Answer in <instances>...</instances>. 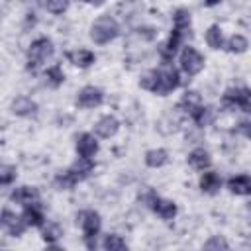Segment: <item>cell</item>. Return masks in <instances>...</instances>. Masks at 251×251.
I'll return each instance as SVG.
<instances>
[{
    "instance_id": "7402d4cb",
    "label": "cell",
    "mask_w": 251,
    "mask_h": 251,
    "mask_svg": "<svg viewBox=\"0 0 251 251\" xmlns=\"http://www.w3.org/2000/svg\"><path fill=\"white\" fill-rule=\"evenodd\" d=\"M190 118H192V122H194L196 126L206 127V126H210V124L216 120V112H214V108L202 104L200 108H196V110L190 114Z\"/></svg>"
},
{
    "instance_id": "9a60e30c",
    "label": "cell",
    "mask_w": 251,
    "mask_h": 251,
    "mask_svg": "<svg viewBox=\"0 0 251 251\" xmlns=\"http://www.w3.org/2000/svg\"><path fill=\"white\" fill-rule=\"evenodd\" d=\"M151 210H153L159 218H163V220H173V218L176 216V204H175L173 200H167V198H161V196H157V198L153 200Z\"/></svg>"
},
{
    "instance_id": "74e56055",
    "label": "cell",
    "mask_w": 251,
    "mask_h": 251,
    "mask_svg": "<svg viewBox=\"0 0 251 251\" xmlns=\"http://www.w3.org/2000/svg\"><path fill=\"white\" fill-rule=\"evenodd\" d=\"M86 2H88V4H92V6H102L106 0H86Z\"/></svg>"
},
{
    "instance_id": "7a4b0ae2",
    "label": "cell",
    "mask_w": 251,
    "mask_h": 251,
    "mask_svg": "<svg viewBox=\"0 0 251 251\" xmlns=\"http://www.w3.org/2000/svg\"><path fill=\"white\" fill-rule=\"evenodd\" d=\"M76 226L82 229V237H84V243L88 249H96V237L100 233V227H102V220H100V214L94 212V210H82L76 214Z\"/></svg>"
},
{
    "instance_id": "ba28073f",
    "label": "cell",
    "mask_w": 251,
    "mask_h": 251,
    "mask_svg": "<svg viewBox=\"0 0 251 251\" xmlns=\"http://www.w3.org/2000/svg\"><path fill=\"white\" fill-rule=\"evenodd\" d=\"M10 200L20 204V206H33V204H39V190L35 186H18L12 190L10 194Z\"/></svg>"
},
{
    "instance_id": "603a6c76",
    "label": "cell",
    "mask_w": 251,
    "mask_h": 251,
    "mask_svg": "<svg viewBox=\"0 0 251 251\" xmlns=\"http://www.w3.org/2000/svg\"><path fill=\"white\" fill-rule=\"evenodd\" d=\"M71 169H73V173L78 176V180H84V178H88V176L92 175V171H94V161H92V157H78V159L71 165Z\"/></svg>"
},
{
    "instance_id": "2e32d148",
    "label": "cell",
    "mask_w": 251,
    "mask_h": 251,
    "mask_svg": "<svg viewBox=\"0 0 251 251\" xmlns=\"http://www.w3.org/2000/svg\"><path fill=\"white\" fill-rule=\"evenodd\" d=\"M67 57H69V61H71L75 67H78V69H88V67H92L94 61H96V55H94L90 49H75V51L67 53Z\"/></svg>"
},
{
    "instance_id": "f1b7e54d",
    "label": "cell",
    "mask_w": 251,
    "mask_h": 251,
    "mask_svg": "<svg viewBox=\"0 0 251 251\" xmlns=\"http://www.w3.org/2000/svg\"><path fill=\"white\" fill-rule=\"evenodd\" d=\"M102 247H104L106 251H124V249H127V243L122 239V235H118V233H108V235H104Z\"/></svg>"
},
{
    "instance_id": "d4e9b609",
    "label": "cell",
    "mask_w": 251,
    "mask_h": 251,
    "mask_svg": "<svg viewBox=\"0 0 251 251\" xmlns=\"http://www.w3.org/2000/svg\"><path fill=\"white\" fill-rule=\"evenodd\" d=\"M167 161H169L167 149L157 147V149H149V151L145 153V165L151 167V169H159V167L167 165Z\"/></svg>"
},
{
    "instance_id": "44dd1931",
    "label": "cell",
    "mask_w": 251,
    "mask_h": 251,
    "mask_svg": "<svg viewBox=\"0 0 251 251\" xmlns=\"http://www.w3.org/2000/svg\"><path fill=\"white\" fill-rule=\"evenodd\" d=\"M78 176L73 173V169L69 167L67 171H59L53 178V184L57 186V190H71L75 184H78Z\"/></svg>"
},
{
    "instance_id": "277c9868",
    "label": "cell",
    "mask_w": 251,
    "mask_h": 251,
    "mask_svg": "<svg viewBox=\"0 0 251 251\" xmlns=\"http://www.w3.org/2000/svg\"><path fill=\"white\" fill-rule=\"evenodd\" d=\"M178 63H180V71H182L184 75L194 76V75H198V73L204 69L206 59H204V55H202V53H200L196 47L186 45V47L180 51Z\"/></svg>"
},
{
    "instance_id": "ffe728a7",
    "label": "cell",
    "mask_w": 251,
    "mask_h": 251,
    "mask_svg": "<svg viewBox=\"0 0 251 251\" xmlns=\"http://www.w3.org/2000/svg\"><path fill=\"white\" fill-rule=\"evenodd\" d=\"M204 102H202V96L196 92V90H186L184 94H182V98H180V102H178V110H182V112H186L188 116L196 110V108H200Z\"/></svg>"
},
{
    "instance_id": "e575fe53",
    "label": "cell",
    "mask_w": 251,
    "mask_h": 251,
    "mask_svg": "<svg viewBox=\"0 0 251 251\" xmlns=\"http://www.w3.org/2000/svg\"><path fill=\"white\" fill-rule=\"evenodd\" d=\"M227 247H229V243L224 237H220V235H212L204 243V249H227Z\"/></svg>"
},
{
    "instance_id": "f35d334b",
    "label": "cell",
    "mask_w": 251,
    "mask_h": 251,
    "mask_svg": "<svg viewBox=\"0 0 251 251\" xmlns=\"http://www.w3.org/2000/svg\"><path fill=\"white\" fill-rule=\"evenodd\" d=\"M202 2H204L206 6H216V4H220L222 0H202Z\"/></svg>"
},
{
    "instance_id": "d6986e66",
    "label": "cell",
    "mask_w": 251,
    "mask_h": 251,
    "mask_svg": "<svg viewBox=\"0 0 251 251\" xmlns=\"http://www.w3.org/2000/svg\"><path fill=\"white\" fill-rule=\"evenodd\" d=\"M204 39H206L208 47H212V49H216V51L226 47V37H224V31H222V27H220L218 24H212V25L206 29Z\"/></svg>"
},
{
    "instance_id": "f546056e",
    "label": "cell",
    "mask_w": 251,
    "mask_h": 251,
    "mask_svg": "<svg viewBox=\"0 0 251 251\" xmlns=\"http://www.w3.org/2000/svg\"><path fill=\"white\" fill-rule=\"evenodd\" d=\"M157 76H159V71L157 69H151V71H145L139 78V86L143 90H149V92H155V86H157Z\"/></svg>"
},
{
    "instance_id": "83f0119b",
    "label": "cell",
    "mask_w": 251,
    "mask_h": 251,
    "mask_svg": "<svg viewBox=\"0 0 251 251\" xmlns=\"http://www.w3.org/2000/svg\"><path fill=\"white\" fill-rule=\"evenodd\" d=\"M190 24H192V18H190V12L186 8L175 10V14H173V27H176V29H180V31L186 33V29L190 27Z\"/></svg>"
},
{
    "instance_id": "60d3db41",
    "label": "cell",
    "mask_w": 251,
    "mask_h": 251,
    "mask_svg": "<svg viewBox=\"0 0 251 251\" xmlns=\"http://www.w3.org/2000/svg\"><path fill=\"white\" fill-rule=\"evenodd\" d=\"M76 2H86V0H76Z\"/></svg>"
},
{
    "instance_id": "6da1fadb",
    "label": "cell",
    "mask_w": 251,
    "mask_h": 251,
    "mask_svg": "<svg viewBox=\"0 0 251 251\" xmlns=\"http://www.w3.org/2000/svg\"><path fill=\"white\" fill-rule=\"evenodd\" d=\"M120 35V24L112 16H100L90 25V39L96 45H106Z\"/></svg>"
},
{
    "instance_id": "8d00e7d4",
    "label": "cell",
    "mask_w": 251,
    "mask_h": 251,
    "mask_svg": "<svg viewBox=\"0 0 251 251\" xmlns=\"http://www.w3.org/2000/svg\"><path fill=\"white\" fill-rule=\"evenodd\" d=\"M237 131H239L243 137L251 139V122H241V124L237 126Z\"/></svg>"
},
{
    "instance_id": "4dcf8cb0",
    "label": "cell",
    "mask_w": 251,
    "mask_h": 251,
    "mask_svg": "<svg viewBox=\"0 0 251 251\" xmlns=\"http://www.w3.org/2000/svg\"><path fill=\"white\" fill-rule=\"evenodd\" d=\"M137 10H141V6H139V2L137 0H122L118 6H116V12H122V16L126 18H131Z\"/></svg>"
},
{
    "instance_id": "ab89813d",
    "label": "cell",
    "mask_w": 251,
    "mask_h": 251,
    "mask_svg": "<svg viewBox=\"0 0 251 251\" xmlns=\"http://www.w3.org/2000/svg\"><path fill=\"white\" fill-rule=\"evenodd\" d=\"M47 2H49V0H35L37 6H47Z\"/></svg>"
},
{
    "instance_id": "b9f144b4",
    "label": "cell",
    "mask_w": 251,
    "mask_h": 251,
    "mask_svg": "<svg viewBox=\"0 0 251 251\" xmlns=\"http://www.w3.org/2000/svg\"><path fill=\"white\" fill-rule=\"evenodd\" d=\"M249 212H251V202H249Z\"/></svg>"
},
{
    "instance_id": "1f68e13d",
    "label": "cell",
    "mask_w": 251,
    "mask_h": 251,
    "mask_svg": "<svg viewBox=\"0 0 251 251\" xmlns=\"http://www.w3.org/2000/svg\"><path fill=\"white\" fill-rule=\"evenodd\" d=\"M16 167L14 165H2L0 167V184L2 186H10L16 180Z\"/></svg>"
},
{
    "instance_id": "4fadbf2b",
    "label": "cell",
    "mask_w": 251,
    "mask_h": 251,
    "mask_svg": "<svg viewBox=\"0 0 251 251\" xmlns=\"http://www.w3.org/2000/svg\"><path fill=\"white\" fill-rule=\"evenodd\" d=\"M227 190L237 196H249L251 194V176L249 175H237L227 178Z\"/></svg>"
},
{
    "instance_id": "cb8c5ba5",
    "label": "cell",
    "mask_w": 251,
    "mask_h": 251,
    "mask_svg": "<svg viewBox=\"0 0 251 251\" xmlns=\"http://www.w3.org/2000/svg\"><path fill=\"white\" fill-rule=\"evenodd\" d=\"M43 78H45V84L49 88H59L65 82V73L59 65H51L43 71Z\"/></svg>"
},
{
    "instance_id": "d590c367",
    "label": "cell",
    "mask_w": 251,
    "mask_h": 251,
    "mask_svg": "<svg viewBox=\"0 0 251 251\" xmlns=\"http://www.w3.org/2000/svg\"><path fill=\"white\" fill-rule=\"evenodd\" d=\"M135 31H137V37H139V39H145V41H151V39H155V35H157L155 27H151V25H143V27H137Z\"/></svg>"
},
{
    "instance_id": "5b68a950",
    "label": "cell",
    "mask_w": 251,
    "mask_h": 251,
    "mask_svg": "<svg viewBox=\"0 0 251 251\" xmlns=\"http://www.w3.org/2000/svg\"><path fill=\"white\" fill-rule=\"evenodd\" d=\"M178 84H180V75H178V71H176L171 63H165V65L159 69L155 94L167 96V94H171L175 88H178Z\"/></svg>"
},
{
    "instance_id": "30bf717a",
    "label": "cell",
    "mask_w": 251,
    "mask_h": 251,
    "mask_svg": "<svg viewBox=\"0 0 251 251\" xmlns=\"http://www.w3.org/2000/svg\"><path fill=\"white\" fill-rule=\"evenodd\" d=\"M118 129H120V122H118V118L112 116V114L102 116V118L94 124V133H96L98 137H102V139L114 137V135L118 133Z\"/></svg>"
},
{
    "instance_id": "e0dca14e",
    "label": "cell",
    "mask_w": 251,
    "mask_h": 251,
    "mask_svg": "<svg viewBox=\"0 0 251 251\" xmlns=\"http://www.w3.org/2000/svg\"><path fill=\"white\" fill-rule=\"evenodd\" d=\"M22 218H24L27 227H43L45 226V216H43V210L39 208V204L25 206Z\"/></svg>"
},
{
    "instance_id": "836d02e7",
    "label": "cell",
    "mask_w": 251,
    "mask_h": 251,
    "mask_svg": "<svg viewBox=\"0 0 251 251\" xmlns=\"http://www.w3.org/2000/svg\"><path fill=\"white\" fill-rule=\"evenodd\" d=\"M237 108L245 114H251V90L249 88H241V96L237 102Z\"/></svg>"
},
{
    "instance_id": "3957f363",
    "label": "cell",
    "mask_w": 251,
    "mask_h": 251,
    "mask_svg": "<svg viewBox=\"0 0 251 251\" xmlns=\"http://www.w3.org/2000/svg\"><path fill=\"white\" fill-rule=\"evenodd\" d=\"M53 41L49 37H37L31 41V45L27 47V71L35 73L47 59L53 57Z\"/></svg>"
},
{
    "instance_id": "d6a6232c",
    "label": "cell",
    "mask_w": 251,
    "mask_h": 251,
    "mask_svg": "<svg viewBox=\"0 0 251 251\" xmlns=\"http://www.w3.org/2000/svg\"><path fill=\"white\" fill-rule=\"evenodd\" d=\"M69 2H71V0H49L45 8H47L51 14H57V16H59V14H65V12H67Z\"/></svg>"
},
{
    "instance_id": "7c38bea8",
    "label": "cell",
    "mask_w": 251,
    "mask_h": 251,
    "mask_svg": "<svg viewBox=\"0 0 251 251\" xmlns=\"http://www.w3.org/2000/svg\"><path fill=\"white\" fill-rule=\"evenodd\" d=\"M10 110H12L14 116L27 118V116H33L37 112V104L29 96H16L12 100V104H10Z\"/></svg>"
},
{
    "instance_id": "5bb4252c",
    "label": "cell",
    "mask_w": 251,
    "mask_h": 251,
    "mask_svg": "<svg viewBox=\"0 0 251 251\" xmlns=\"http://www.w3.org/2000/svg\"><path fill=\"white\" fill-rule=\"evenodd\" d=\"M186 161H188V165H190L192 169H196V171H206V169L212 165L210 153H208L204 147H196V149H192V151L188 153Z\"/></svg>"
},
{
    "instance_id": "8992f818",
    "label": "cell",
    "mask_w": 251,
    "mask_h": 251,
    "mask_svg": "<svg viewBox=\"0 0 251 251\" xmlns=\"http://www.w3.org/2000/svg\"><path fill=\"white\" fill-rule=\"evenodd\" d=\"M104 102V92L98 88V86H82L76 94V106L78 108H84V110H92V108H98L100 104Z\"/></svg>"
},
{
    "instance_id": "8fae6325",
    "label": "cell",
    "mask_w": 251,
    "mask_h": 251,
    "mask_svg": "<svg viewBox=\"0 0 251 251\" xmlns=\"http://www.w3.org/2000/svg\"><path fill=\"white\" fill-rule=\"evenodd\" d=\"M182 39H184V31H180V29L173 27V31H171V35H169L167 43L161 47V59H163V63H169V61L176 55L178 47L182 45Z\"/></svg>"
},
{
    "instance_id": "484cf974",
    "label": "cell",
    "mask_w": 251,
    "mask_h": 251,
    "mask_svg": "<svg viewBox=\"0 0 251 251\" xmlns=\"http://www.w3.org/2000/svg\"><path fill=\"white\" fill-rule=\"evenodd\" d=\"M247 47H249V41H247V37L241 35V33H233L229 39H226V49H227L229 53H233V55L245 53Z\"/></svg>"
},
{
    "instance_id": "52a82bcc",
    "label": "cell",
    "mask_w": 251,
    "mask_h": 251,
    "mask_svg": "<svg viewBox=\"0 0 251 251\" xmlns=\"http://www.w3.org/2000/svg\"><path fill=\"white\" fill-rule=\"evenodd\" d=\"M0 224H2V227L8 231V235H12V237H20V235L25 231V227H27L25 222H24V218L18 216L16 212H12L10 208H4V210H2Z\"/></svg>"
},
{
    "instance_id": "9c48e42d",
    "label": "cell",
    "mask_w": 251,
    "mask_h": 251,
    "mask_svg": "<svg viewBox=\"0 0 251 251\" xmlns=\"http://www.w3.org/2000/svg\"><path fill=\"white\" fill-rule=\"evenodd\" d=\"M75 149H76L78 157H94L98 153V141L92 133L82 131L75 137Z\"/></svg>"
},
{
    "instance_id": "4316f807",
    "label": "cell",
    "mask_w": 251,
    "mask_h": 251,
    "mask_svg": "<svg viewBox=\"0 0 251 251\" xmlns=\"http://www.w3.org/2000/svg\"><path fill=\"white\" fill-rule=\"evenodd\" d=\"M61 235H63V227L59 224H55V222H51V224H47V226L41 227V239L47 245H55L61 239Z\"/></svg>"
},
{
    "instance_id": "ac0fdd59",
    "label": "cell",
    "mask_w": 251,
    "mask_h": 251,
    "mask_svg": "<svg viewBox=\"0 0 251 251\" xmlns=\"http://www.w3.org/2000/svg\"><path fill=\"white\" fill-rule=\"evenodd\" d=\"M220 188H222V178L218 173H214V171L202 173V176H200V190L202 192L216 194V192H220Z\"/></svg>"
}]
</instances>
